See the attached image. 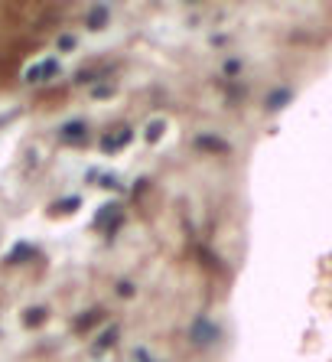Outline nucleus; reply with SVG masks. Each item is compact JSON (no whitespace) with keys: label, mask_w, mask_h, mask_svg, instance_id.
I'll list each match as a JSON object with an SVG mask.
<instances>
[{"label":"nucleus","mask_w":332,"mask_h":362,"mask_svg":"<svg viewBox=\"0 0 332 362\" xmlns=\"http://www.w3.org/2000/svg\"><path fill=\"white\" fill-rule=\"evenodd\" d=\"M189 336H192V343L196 346H212L215 340H219V326L212 323V320H205V316H196Z\"/></svg>","instance_id":"nucleus-1"},{"label":"nucleus","mask_w":332,"mask_h":362,"mask_svg":"<svg viewBox=\"0 0 332 362\" xmlns=\"http://www.w3.org/2000/svg\"><path fill=\"white\" fill-rule=\"evenodd\" d=\"M131 137H133V131L127 127V124H121V127H114L111 134H105V137H101V151H105V153L124 151V147L131 144Z\"/></svg>","instance_id":"nucleus-2"},{"label":"nucleus","mask_w":332,"mask_h":362,"mask_svg":"<svg viewBox=\"0 0 332 362\" xmlns=\"http://www.w3.org/2000/svg\"><path fill=\"white\" fill-rule=\"evenodd\" d=\"M121 222H124V212L117 209V206H108V209H101L95 216V225H98V229H108V232L121 229Z\"/></svg>","instance_id":"nucleus-3"},{"label":"nucleus","mask_w":332,"mask_h":362,"mask_svg":"<svg viewBox=\"0 0 332 362\" xmlns=\"http://www.w3.org/2000/svg\"><path fill=\"white\" fill-rule=\"evenodd\" d=\"M59 72L56 59H46V62H36V66L27 72V82H43V78H52Z\"/></svg>","instance_id":"nucleus-4"},{"label":"nucleus","mask_w":332,"mask_h":362,"mask_svg":"<svg viewBox=\"0 0 332 362\" xmlns=\"http://www.w3.org/2000/svg\"><path fill=\"white\" fill-rule=\"evenodd\" d=\"M196 147H199V151H212V153L228 151V144L219 141V137H212V134H199V137H196Z\"/></svg>","instance_id":"nucleus-5"},{"label":"nucleus","mask_w":332,"mask_h":362,"mask_svg":"<svg viewBox=\"0 0 332 362\" xmlns=\"http://www.w3.org/2000/svg\"><path fill=\"white\" fill-rule=\"evenodd\" d=\"M88 27L92 29H105L108 27V7L101 4V7H92V13H88Z\"/></svg>","instance_id":"nucleus-6"},{"label":"nucleus","mask_w":332,"mask_h":362,"mask_svg":"<svg viewBox=\"0 0 332 362\" xmlns=\"http://www.w3.org/2000/svg\"><path fill=\"white\" fill-rule=\"evenodd\" d=\"M78 206H82V200H78V196H68V200H59V206H52L49 216H66V212H75Z\"/></svg>","instance_id":"nucleus-7"},{"label":"nucleus","mask_w":332,"mask_h":362,"mask_svg":"<svg viewBox=\"0 0 332 362\" xmlns=\"http://www.w3.org/2000/svg\"><path fill=\"white\" fill-rule=\"evenodd\" d=\"M117 333H121L117 326H108V330H105V336H101V340H98V343H95V349H98V353H105V349H111V346L117 343Z\"/></svg>","instance_id":"nucleus-8"},{"label":"nucleus","mask_w":332,"mask_h":362,"mask_svg":"<svg viewBox=\"0 0 332 362\" xmlns=\"http://www.w3.org/2000/svg\"><path fill=\"white\" fill-rule=\"evenodd\" d=\"M287 102H290V92H287V88H280V92H270V98H267V111H277V108H284Z\"/></svg>","instance_id":"nucleus-9"},{"label":"nucleus","mask_w":332,"mask_h":362,"mask_svg":"<svg viewBox=\"0 0 332 362\" xmlns=\"http://www.w3.org/2000/svg\"><path fill=\"white\" fill-rule=\"evenodd\" d=\"M43 320H46V307H33V310L23 314V323L27 326H36V323H43Z\"/></svg>","instance_id":"nucleus-10"},{"label":"nucleus","mask_w":332,"mask_h":362,"mask_svg":"<svg viewBox=\"0 0 332 362\" xmlns=\"http://www.w3.org/2000/svg\"><path fill=\"white\" fill-rule=\"evenodd\" d=\"M82 134H85V121H68L66 127H62V137H68V141H72V137H82Z\"/></svg>","instance_id":"nucleus-11"},{"label":"nucleus","mask_w":332,"mask_h":362,"mask_svg":"<svg viewBox=\"0 0 332 362\" xmlns=\"http://www.w3.org/2000/svg\"><path fill=\"white\" fill-rule=\"evenodd\" d=\"M27 258H33V245H13L7 261H27Z\"/></svg>","instance_id":"nucleus-12"},{"label":"nucleus","mask_w":332,"mask_h":362,"mask_svg":"<svg viewBox=\"0 0 332 362\" xmlns=\"http://www.w3.org/2000/svg\"><path fill=\"white\" fill-rule=\"evenodd\" d=\"M163 131H166V121H153L150 127H147V141L150 144H157L163 137Z\"/></svg>","instance_id":"nucleus-13"},{"label":"nucleus","mask_w":332,"mask_h":362,"mask_svg":"<svg viewBox=\"0 0 332 362\" xmlns=\"http://www.w3.org/2000/svg\"><path fill=\"white\" fill-rule=\"evenodd\" d=\"M238 72H241V62H238V59H228V62H225V76H238Z\"/></svg>","instance_id":"nucleus-14"},{"label":"nucleus","mask_w":332,"mask_h":362,"mask_svg":"<svg viewBox=\"0 0 332 362\" xmlns=\"http://www.w3.org/2000/svg\"><path fill=\"white\" fill-rule=\"evenodd\" d=\"M59 49H62V53L75 49V36H62V39H59Z\"/></svg>","instance_id":"nucleus-15"},{"label":"nucleus","mask_w":332,"mask_h":362,"mask_svg":"<svg viewBox=\"0 0 332 362\" xmlns=\"http://www.w3.org/2000/svg\"><path fill=\"white\" fill-rule=\"evenodd\" d=\"M117 294L131 297V294H133V284H131V281H121V284H117Z\"/></svg>","instance_id":"nucleus-16"}]
</instances>
